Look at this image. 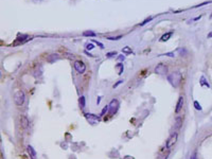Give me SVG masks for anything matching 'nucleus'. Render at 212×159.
<instances>
[{
    "label": "nucleus",
    "instance_id": "nucleus-14",
    "mask_svg": "<svg viewBox=\"0 0 212 159\" xmlns=\"http://www.w3.org/2000/svg\"><path fill=\"white\" fill-rule=\"evenodd\" d=\"M200 86H206V87H208V88L210 87V85H209V84L206 82V79H205L204 76L200 77Z\"/></svg>",
    "mask_w": 212,
    "mask_h": 159
},
{
    "label": "nucleus",
    "instance_id": "nucleus-26",
    "mask_svg": "<svg viewBox=\"0 0 212 159\" xmlns=\"http://www.w3.org/2000/svg\"><path fill=\"white\" fill-rule=\"evenodd\" d=\"M124 59H125L124 55H119V56H118V60H119V62H123Z\"/></svg>",
    "mask_w": 212,
    "mask_h": 159
},
{
    "label": "nucleus",
    "instance_id": "nucleus-11",
    "mask_svg": "<svg viewBox=\"0 0 212 159\" xmlns=\"http://www.w3.org/2000/svg\"><path fill=\"white\" fill-rule=\"evenodd\" d=\"M172 34H173V32H168V33H165V34H163V35L161 36V38L159 39L161 42H167V40H169L170 39V37L172 36Z\"/></svg>",
    "mask_w": 212,
    "mask_h": 159
},
{
    "label": "nucleus",
    "instance_id": "nucleus-2",
    "mask_svg": "<svg viewBox=\"0 0 212 159\" xmlns=\"http://www.w3.org/2000/svg\"><path fill=\"white\" fill-rule=\"evenodd\" d=\"M25 100V94L22 90H17L14 93V102L17 106H22Z\"/></svg>",
    "mask_w": 212,
    "mask_h": 159
},
{
    "label": "nucleus",
    "instance_id": "nucleus-17",
    "mask_svg": "<svg viewBox=\"0 0 212 159\" xmlns=\"http://www.w3.org/2000/svg\"><path fill=\"white\" fill-rule=\"evenodd\" d=\"M117 54H118V53H117L116 51H112V52H108V53L106 54V56L108 57V59H110V57H115L116 55H117Z\"/></svg>",
    "mask_w": 212,
    "mask_h": 159
},
{
    "label": "nucleus",
    "instance_id": "nucleus-13",
    "mask_svg": "<svg viewBox=\"0 0 212 159\" xmlns=\"http://www.w3.org/2000/svg\"><path fill=\"white\" fill-rule=\"evenodd\" d=\"M80 107L81 108H84L86 106V100H85V97H81L80 98Z\"/></svg>",
    "mask_w": 212,
    "mask_h": 159
},
{
    "label": "nucleus",
    "instance_id": "nucleus-27",
    "mask_svg": "<svg viewBox=\"0 0 212 159\" xmlns=\"http://www.w3.org/2000/svg\"><path fill=\"white\" fill-rule=\"evenodd\" d=\"M122 83H123V80H121V81H119V82H117V83H116L115 85H114V88H117L118 86L120 85V84H122Z\"/></svg>",
    "mask_w": 212,
    "mask_h": 159
},
{
    "label": "nucleus",
    "instance_id": "nucleus-21",
    "mask_svg": "<svg viewBox=\"0 0 212 159\" xmlns=\"http://www.w3.org/2000/svg\"><path fill=\"white\" fill-rule=\"evenodd\" d=\"M94 48V46L91 44V42H88V44H86V49L87 50H92V49Z\"/></svg>",
    "mask_w": 212,
    "mask_h": 159
},
{
    "label": "nucleus",
    "instance_id": "nucleus-22",
    "mask_svg": "<svg viewBox=\"0 0 212 159\" xmlns=\"http://www.w3.org/2000/svg\"><path fill=\"white\" fill-rule=\"evenodd\" d=\"M152 19H153V17H149V18H146V19L144 20V21H143V22H142V24H141V25H144L145 24H147V22H150V21H151V20H152Z\"/></svg>",
    "mask_w": 212,
    "mask_h": 159
},
{
    "label": "nucleus",
    "instance_id": "nucleus-1",
    "mask_svg": "<svg viewBox=\"0 0 212 159\" xmlns=\"http://www.w3.org/2000/svg\"><path fill=\"white\" fill-rule=\"evenodd\" d=\"M180 80H181V74L179 72H174V73L168 75V81L173 87H178V85L180 84Z\"/></svg>",
    "mask_w": 212,
    "mask_h": 159
},
{
    "label": "nucleus",
    "instance_id": "nucleus-30",
    "mask_svg": "<svg viewBox=\"0 0 212 159\" xmlns=\"http://www.w3.org/2000/svg\"><path fill=\"white\" fill-rule=\"evenodd\" d=\"M200 17H202V16H198V17H196V18H194L193 20H194V21H196V20H198V19H200Z\"/></svg>",
    "mask_w": 212,
    "mask_h": 159
},
{
    "label": "nucleus",
    "instance_id": "nucleus-28",
    "mask_svg": "<svg viewBox=\"0 0 212 159\" xmlns=\"http://www.w3.org/2000/svg\"><path fill=\"white\" fill-rule=\"evenodd\" d=\"M100 102H101V97H99V99L97 100V104H98V105L100 104Z\"/></svg>",
    "mask_w": 212,
    "mask_h": 159
},
{
    "label": "nucleus",
    "instance_id": "nucleus-19",
    "mask_svg": "<svg viewBox=\"0 0 212 159\" xmlns=\"http://www.w3.org/2000/svg\"><path fill=\"white\" fill-rule=\"evenodd\" d=\"M194 107H195V109H197V110H202V106H200V104L197 102V101H194Z\"/></svg>",
    "mask_w": 212,
    "mask_h": 159
},
{
    "label": "nucleus",
    "instance_id": "nucleus-32",
    "mask_svg": "<svg viewBox=\"0 0 212 159\" xmlns=\"http://www.w3.org/2000/svg\"><path fill=\"white\" fill-rule=\"evenodd\" d=\"M34 1H42V0H34Z\"/></svg>",
    "mask_w": 212,
    "mask_h": 159
},
{
    "label": "nucleus",
    "instance_id": "nucleus-16",
    "mask_svg": "<svg viewBox=\"0 0 212 159\" xmlns=\"http://www.w3.org/2000/svg\"><path fill=\"white\" fill-rule=\"evenodd\" d=\"M83 35L84 36H95V33L92 31H85L83 33Z\"/></svg>",
    "mask_w": 212,
    "mask_h": 159
},
{
    "label": "nucleus",
    "instance_id": "nucleus-8",
    "mask_svg": "<svg viewBox=\"0 0 212 159\" xmlns=\"http://www.w3.org/2000/svg\"><path fill=\"white\" fill-rule=\"evenodd\" d=\"M182 105H184V97L180 95L179 97L178 101H177V105H176V108H175V112L176 114H178L179 111H180V109L182 108Z\"/></svg>",
    "mask_w": 212,
    "mask_h": 159
},
{
    "label": "nucleus",
    "instance_id": "nucleus-9",
    "mask_svg": "<svg viewBox=\"0 0 212 159\" xmlns=\"http://www.w3.org/2000/svg\"><path fill=\"white\" fill-rule=\"evenodd\" d=\"M20 123H21L22 128L27 129L29 127V120L25 116H20Z\"/></svg>",
    "mask_w": 212,
    "mask_h": 159
},
{
    "label": "nucleus",
    "instance_id": "nucleus-4",
    "mask_svg": "<svg viewBox=\"0 0 212 159\" xmlns=\"http://www.w3.org/2000/svg\"><path fill=\"white\" fill-rule=\"evenodd\" d=\"M119 101L117 100V99H114V100H111L110 101V103H109V114L110 115H114V114H116V112L118 111V109H119Z\"/></svg>",
    "mask_w": 212,
    "mask_h": 159
},
{
    "label": "nucleus",
    "instance_id": "nucleus-18",
    "mask_svg": "<svg viewBox=\"0 0 212 159\" xmlns=\"http://www.w3.org/2000/svg\"><path fill=\"white\" fill-rule=\"evenodd\" d=\"M108 110H109V106H108V105H106L105 107H104V108L102 109V111H101V117H102V116H104V115H105V114H106V112L108 111Z\"/></svg>",
    "mask_w": 212,
    "mask_h": 159
},
{
    "label": "nucleus",
    "instance_id": "nucleus-5",
    "mask_svg": "<svg viewBox=\"0 0 212 159\" xmlns=\"http://www.w3.org/2000/svg\"><path fill=\"white\" fill-rule=\"evenodd\" d=\"M177 138H178V134H177V133H173L167 141V149L170 150L172 146H174V144H175L177 141Z\"/></svg>",
    "mask_w": 212,
    "mask_h": 159
},
{
    "label": "nucleus",
    "instance_id": "nucleus-31",
    "mask_svg": "<svg viewBox=\"0 0 212 159\" xmlns=\"http://www.w3.org/2000/svg\"><path fill=\"white\" fill-rule=\"evenodd\" d=\"M190 159H196V156H195V155H192V156H191V158H190Z\"/></svg>",
    "mask_w": 212,
    "mask_h": 159
},
{
    "label": "nucleus",
    "instance_id": "nucleus-7",
    "mask_svg": "<svg viewBox=\"0 0 212 159\" xmlns=\"http://www.w3.org/2000/svg\"><path fill=\"white\" fill-rule=\"evenodd\" d=\"M155 72L158 74H167L168 73V67L164 65V64H158L155 68Z\"/></svg>",
    "mask_w": 212,
    "mask_h": 159
},
{
    "label": "nucleus",
    "instance_id": "nucleus-10",
    "mask_svg": "<svg viewBox=\"0 0 212 159\" xmlns=\"http://www.w3.org/2000/svg\"><path fill=\"white\" fill-rule=\"evenodd\" d=\"M28 153H29V155H30V157H31V159H36V152H35V150L33 149V146L32 145H28Z\"/></svg>",
    "mask_w": 212,
    "mask_h": 159
},
{
    "label": "nucleus",
    "instance_id": "nucleus-20",
    "mask_svg": "<svg viewBox=\"0 0 212 159\" xmlns=\"http://www.w3.org/2000/svg\"><path fill=\"white\" fill-rule=\"evenodd\" d=\"M180 125H181V118L178 117V118H176V127L177 128H179Z\"/></svg>",
    "mask_w": 212,
    "mask_h": 159
},
{
    "label": "nucleus",
    "instance_id": "nucleus-24",
    "mask_svg": "<svg viewBox=\"0 0 212 159\" xmlns=\"http://www.w3.org/2000/svg\"><path fill=\"white\" fill-rule=\"evenodd\" d=\"M122 36H117V37H107L109 40H118V39H120Z\"/></svg>",
    "mask_w": 212,
    "mask_h": 159
},
{
    "label": "nucleus",
    "instance_id": "nucleus-12",
    "mask_svg": "<svg viewBox=\"0 0 212 159\" xmlns=\"http://www.w3.org/2000/svg\"><path fill=\"white\" fill-rule=\"evenodd\" d=\"M122 52H123L124 54H132V53H133V50L128 47V46H126V47L122 48Z\"/></svg>",
    "mask_w": 212,
    "mask_h": 159
},
{
    "label": "nucleus",
    "instance_id": "nucleus-3",
    "mask_svg": "<svg viewBox=\"0 0 212 159\" xmlns=\"http://www.w3.org/2000/svg\"><path fill=\"white\" fill-rule=\"evenodd\" d=\"M85 118L89 123L92 124V125L101 122V117H98V116H95L93 114H85Z\"/></svg>",
    "mask_w": 212,
    "mask_h": 159
},
{
    "label": "nucleus",
    "instance_id": "nucleus-25",
    "mask_svg": "<svg viewBox=\"0 0 212 159\" xmlns=\"http://www.w3.org/2000/svg\"><path fill=\"white\" fill-rule=\"evenodd\" d=\"M93 42H94L95 44H97V45H98V46H99V47H100L101 49H104V45H103V44H101V42H99L98 40H93Z\"/></svg>",
    "mask_w": 212,
    "mask_h": 159
},
{
    "label": "nucleus",
    "instance_id": "nucleus-23",
    "mask_svg": "<svg viewBox=\"0 0 212 159\" xmlns=\"http://www.w3.org/2000/svg\"><path fill=\"white\" fill-rule=\"evenodd\" d=\"M163 55H165V56H170V57H174V52H168V53H164Z\"/></svg>",
    "mask_w": 212,
    "mask_h": 159
},
{
    "label": "nucleus",
    "instance_id": "nucleus-15",
    "mask_svg": "<svg viewBox=\"0 0 212 159\" xmlns=\"http://www.w3.org/2000/svg\"><path fill=\"white\" fill-rule=\"evenodd\" d=\"M116 67L120 69V70H119V72H118V74H122V72H123V70H124L123 64H122V63H119V64H117V66H116Z\"/></svg>",
    "mask_w": 212,
    "mask_h": 159
},
{
    "label": "nucleus",
    "instance_id": "nucleus-29",
    "mask_svg": "<svg viewBox=\"0 0 212 159\" xmlns=\"http://www.w3.org/2000/svg\"><path fill=\"white\" fill-rule=\"evenodd\" d=\"M211 37H212V31H211L210 33L208 34V38H211Z\"/></svg>",
    "mask_w": 212,
    "mask_h": 159
},
{
    "label": "nucleus",
    "instance_id": "nucleus-6",
    "mask_svg": "<svg viewBox=\"0 0 212 159\" xmlns=\"http://www.w3.org/2000/svg\"><path fill=\"white\" fill-rule=\"evenodd\" d=\"M74 68L79 73H84L86 70V65L81 60H75L74 62Z\"/></svg>",
    "mask_w": 212,
    "mask_h": 159
}]
</instances>
